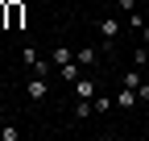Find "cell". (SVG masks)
<instances>
[{
    "label": "cell",
    "mask_w": 149,
    "mask_h": 141,
    "mask_svg": "<svg viewBox=\"0 0 149 141\" xmlns=\"http://www.w3.org/2000/svg\"><path fill=\"white\" fill-rule=\"evenodd\" d=\"M95 29H100L104 42H116L120 29H124V17H120V13H108V17H100V21H95Z\"/></svg>",
    "instance_id": "6da1fadb"
},
{
    "label": "cell",
    "mask_w": 149,
    "mask_h": 141,
    "mask_svg": "<svg viewBox=\"0 0 149 141\" xmlns=\"http://www.w3.org/2000/svg\"><path fill=\"white\" fill-rule=\"evenodd\" d=\"M25 96H29L33 104H42V100L50 96V75H33V79L25 83Z\"/></svg>",
    "instance_id": "7a4b0ae2"
},
{
    "label": "cell",
    "mask_w": 149,
    "mask_h": 141,
    "mask_svg": "<svg viewBox=\"0 0 149 141\" xmlns=\"http://www.w3.org/2000/svg\"><path fill=\"white\" fill-rule=\"evenodd\" d=\"M137 104H141V100H137V87H124V83H120V91H116V108L128 112V108H137Z\"/></svg>",
    "instance_id": "3957f363"
},
{
    "label": "cell",
    "mask_w": 149,
    "mask_h": 141,
    "mask_svg": "<svg viewBox=\"0 0 149 141\" xmlns=\"http://www.w3.org/2000/svg\"><path fill=\"white\" fill-rule=\"evenodd\" d=\"M70 87H74V96H79V100H91V96H95V79H83V75H79Z\"/></svg>",
    "instance_id": "277c9868"
},
{
    "label": "cell",
    "mask_w": 149,
    "mask_h": 141,
    "mask_svg": "<svg viewBox=\"0 0 149 141\" xmlns=\"http://www.w3.org/2000/svg\"><path fill=\"white\" fill-rule=\"evenodd\" d=\"M21 21H25V4L8 0V29H21Z\"/></svg>",
    "instance_id": "5b68a950"
},
{
    "label": "cell",
    "mask_w": 149,
    "mask_h": 141,
    "mask_svg": "<svg viewBox=\"0 0 149 141\" xmlns=\"http://www.w3.org/2000/svg\"><path fill=\"white\" fill-rule=\"evenodd\" d=\"M91 104H95V112H112V108H116V96H91Z\"/></svg>",
    "instance_id": "8992f818"
},
{
    "label": "cell",
    "mask_w": 149,
    "mask_h": 141,
    "mask_svg": "<svg viewBox=\"0 0 149 141\" xmlns=\"http://www.w3.org/2000/svg\"><path fill=\"white\" fill-rule=\"evenodd\" d=\"M58 79L62 83H74V79H79V62H62L58 66Z\"/></svg>",
    "instance_id": "52a82bcc"
},
{
    "label": "cell",
    "mask_w": 149,
    "mask_h": 141,
    "mask_svg": "<svg viewBox=\"0 0 149 141\" xmlns=\"http://www.w3.org/2000/svg\"><path fill=\"white\" fill-rule=\"evenodd\" d=\"M95 58H100V54H95V50H91V46H83V50H74V62H79V66H91Z\"/></svg>",
    "instance_id": "ba28073f"
},
{
    "label": "cell",
    "mask_w": 149,
    "mask_h": 141,
    "mask_svg": "<svg viewBox=\"0 0 149 141\" xmlns=\"http://www.w3.org/2000/svg\"><path fill=\"white\" fill-rule=\"evenodd\" d=\"M91 112H95V104H91V100H79V104H74V120H87Z\"/></svg>",
    "instance_id": "9c48e42d"
},
{
    "label": "cell",
    "mask_w": 149,
    "mask_h": 141,
    "mask_svg": "<svg viewBox=\"0 0 149 141\" xmlns=\"http://www.w3.org/2000/svg\"><path fill=\"white\" fill-rule=\"evenodd\" d=\"M54 62H58V66L62 62H74V50L70 46H54Z\"/></svg>",
    "instance_id": "30bf717a"
},
{
    "label": "cell",
    "mask_w": 149,
    "mask_h": 141,
    "mask_svg": "<svg viewBox=\"0 0 149 141\" xmlns=\"http://www.w3.org/2000/svg\"><path fill=\"white\" fill-rule=\"evenodd\" d=\"M137 4H141V0H120L116 13H120V17H128V13H137Z\"/></svg>",
    "instance_id": "8fae6325"
},
{
    "label": "cell",
    "mask_w": 149,
    "mask_h": 141,
    "mask_svg": "<svg viewBox=\"0 0 149 141\" xmlns=\"http://www.w3.org/2000/svg\"><path fill=\"white\" fill-rule=\"evenodd\" d=\"M137 100H141V104H149V75L137 83Z\"/></svg>",
    "instance_id": "7c38bea8"
},
{
    "label": "cell",
    "mask_w": 149,
    "mask_h": 141,
    "mask_svg": "<svg viewBox=\"0 0 149 141\" xmlns=\"http://www.w3.org/2000/svg\"><path fill=\"white\" fill-rule=\"evenodd\" d=\"M17 137H21V129H13V125L0 129V141H17Z\"/></svg>",
    "instance_id": "4fadbf2b"
},
{
    "label": "cell",
    "mask_w": 149,
    "mask_h": 141,
    "mask_svg": "<svg viewBox=\"0 0 149 141\" xmlns=\"http://www.w3.org/2000/svg\"><path fill=\"white\" fill-rule=\"evenodd\" d=\"M0 29H8V0H0Z\"/></svg>",
    "instance_id": "5bb4252c"
},
{
    "label": "cell",
    "mask_w": 149,
    "mask_h": 141,
    "mask_svg": "<svg viewBox=\"0 0 149 141\" xmlns=\"http://www.w3.org/2000/svg\"><path fill=\"white\" fill-rule=\"evenodd\" d=\"M141 42H145V46H149V21H145V29H141Z\"/></svg>",
    "instance_id": "9a60e30c"
},
{
    "label": "cell",
    "mask_w": 149,
    "mask_h": 141,
    "mask_svg": "<svg viewBox=\"0 0 149 141\" xmlns=\"http://www.w3.org/2000/svg\"><path fill=\"white\" fill-rule=\"evenodd\" d=\"M100 4H108V8H116V4H120V0H100Z\"/></svg>",
    "instance_id": "2e32d148"
},
{
    "label": "cell",
    "mask_w": 149,
    "mask_h": 141,
    "mask_svg": "<svg viewBox=\"0 0 149 141\" xmlns=\"http://www.w3.org/2000/svg\"><path fill=\"white\" fill-rule=\"evenodd\" d=\"M141 13H145V17H149V0H141Z\"/></svg>",
    "instance_id": "e0dca14e"
}]
</instances>
